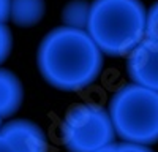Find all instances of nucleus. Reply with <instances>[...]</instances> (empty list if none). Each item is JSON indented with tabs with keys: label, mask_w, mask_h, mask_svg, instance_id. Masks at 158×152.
Returning a JSON list of instances; mask_svg holds the SVG:
<instances>
[{
	"label": "nucleus",
	"mask_w": 158,
	"mask_h": 152,
	"mask_svg": "<svg viewBox=\"0 0 158 152\" xmlns=\"http://www.w3.org/2000/svg\"><path fill=\"white\" fill-rule=\"evenodd\" d=\"M44 11V0H11L10 2V19L18 27H33L43 19Z\"/></svg>",
	"instance_id": "6e6552de"
},
{
	"label": "nucleus",
	"mask_w": 158,
	"mask_h": 152,
	"mask_svg": "<svg viewBox=\"0 0 158 152\" xmlns=\"http://www.w3.org/2000/svg\"><path fill=\"white\" fill-rule=\"evenodd\" d=\"M36 65L51 87L79 92L98 79L104 60L85 30L62 25L44 35L38 46Z\"/></svg>",
	"instance_id": "f257e3e1"
},
{
	"label": "nucleus",
	"mask_w": 158,
	"mask_h": 152,
	"mask_svg": "<svg viewBox=\"0 0 158 152\" xmlns=\"http://www.w3.org/2000/svg\"><path fill=\"white\" fill-rule=\"evenodd\" d=\"M95 152H115V143H114V144H109V146H106V147H101V149H98V150H95Z\"/></svg>",
	"instance_id": "2eb2a0df"
},
{
	"label": "nucleus",
	"mask_w": 158,
	"mask_h": 152,
	"mask_svg": "<svg viewBox=\"0 0 158 152\" xmlns=\"http://www.w3.org/2000/svg\"><path fill=\"white\" fill-rule=\"evenodd\" d=\"M10 2L11 0H0V24L10 19Z\"/></svg>",
	"instance_id": "ddd939ff"
},
{
	"label": "nucleus",
	"mask_w": 158,
	"mask_h": 152,
	"mask_svg": "<svg viewBox=\"0 0 158 152\" xmlns=\"http://www.w3.org/2000/svg\"><path fill=\"white\" fill-rule=\"evenodd\" d=\"M0 152H16L15 149L11 147V144L6 141L2 135H0Z\"/></svg>",
	"instance_id": "4468645a"
},
{
	"label": "nucleus",
	"mask_w": 158,
	"mask_h": 152,
	"mask_svg": "<svg viewBox=\"0 0 158 152\" xmlns=\"http://www.w3.org/2000/svg\"><path fill=\"white\" fill-rule=\"evenodd\" d=\"M0 127H2V119H0Z\"/></svg>",
	"instance_id": "dca6fc26"
},
{
	"label": "nucleus",
	"mask_w": 158,
	"mask_h": 152,
	"mask_svg": "<svg viewBox=\"0 0 158 152\" xmlns=\"http://www.w3.org/2000/svg\"><path fill=\"white\" fill-rule=\"evenodd\" d=\"M115 152H153L149 146L131 144V143H120L115 144Z\"/></svg>",
	"instance_id": "f8f14e48"
},
{
	"label": "nucleus",
	"mask_w": 158,
	"mask_h": 152,
	"mask_svg": "<svg viewBox=\"0 0 158 152\" xmlns=\"http://www.w3.org/2000/svg\"><path fill=\"white\" fill-rule=\"evenodd\" d=\"M59 135L68 152H95L114 144L115 138L108 109L95 103L71 106L60 122Z\"/></svg>",
	"instance_id": "20e7f679"
},
{
	"label": "nucleus",
	"mask_w": 158,
	"mask_h": 152,
	"mask_svg": "<svg viewBox=\"0 0 158 152\" xmlns=\"http://www.w3.org/2000/svg\"><path fill=\"white\" fill-rule=\"evenodd\" d=\"M13 49V35L6 24H0V63L5 62Z\"/></svg>",
	"instance_id": "9b49d317"
},
{
	"label": "nucleus",
	"mask_w": 158,
	"mask_h": 152,
	"mask_svg": "<svg viewBox=\"0 0 158 152\" xmlns=\"http://www.w3.org/2000/svg\"><path fill=\"white\" fill-rule=\"evenodd\" d=\"M146 18L141 0H94L85 32L103 54L123 57L146 38Z\"/></svg>",
	"instance_id": "f03ea898"
},
{
	"label": "nucleus",
	"mask_w": 158,
	"mask_h": 152,
	"mask_svg": "<svg viewBox=\"0 0 158 152\" xmlns=\"http://www.w3.org/2000/svg\"><path fill=\"white\" fill-rule=\"evenodd\" d=\"M146 38L158 43V2L152 5L146 18Z\"/></svg>",
	"instance_id": "9d476101"
},
{
	"label": "nucleus",
	"mask_w": 158,
	"mask_h": 152,
	"mask_svg": "<svg viewBox=\"0 0 158 152\" xmlns=\"http://www.w3.org/2000/svg\"><path fill=\"white\" fill-rule=\"evenodd\" d=\"M108 112L123 143L149 146L158 141V92L125 84L112 94Z\"/></svg>",
	"instance_id": "7ed1b4c3"
},
{
	"label": "nucleus",
	"mask_w": 158,
	"mask_h": 152,
	"mask_svg": "<svg viewBox=\"0 0 158 152\" xmlns=\"http://www.w3.org/2000/svg\"><path fill=\"white\" fill-rule=\"evenodd\" d=\"M127 71L133 84L158 92V43L144 38L128 54Z\"/></svg>",
	"instance_id": "39448f33"
},
{
	"label": "nucleus",
	"mask_w": 158,
	"mask_h": 152,
	"mask_svg": "<svg viewBox=\"0 0 158 152\" xmlns=\"http://www.w3.org/2000/svg\"><path fill=\"white\" fill-rule=\"evenodd\" d=\"M89 8L90 3L85 2V0H73V2H70L62 11V19L65 22V27L85 30Z\"/></svg>",
	"instance_id": "1a4fd4ad"
},
{
	"label": "nucleus",
	"mask_w": 158,
	"mask_h": 152,
	"mask_svg": "<svg viewBox=\"0 0 158 152\" xmlns=\"http://www.w3.org/2000/svg\"><path fill=\"white\" fill-rule=\"evenodd\" d=\"M0 135L16 152H48L49 143L44 130L27 119H13L0 127Z\"/></svg>",
	"instance_id": "423d86ee"
},
{
	"label": "nucleus",
	"mask_w": 158,
	"mask_h": 152,
	"mask_svg": "<svg viewBox=\"0 0 158 152\" xmlns=\"http://www.w3.org/2000/svg\"><path fill=\"white\" fill-rule=\"evenodd\" d=\"M24 87L19 78L6 68H0V119L13 116L22 105Z\"/></svg>",
	"instance_id": "0eeeda50"
}]
</instances>
